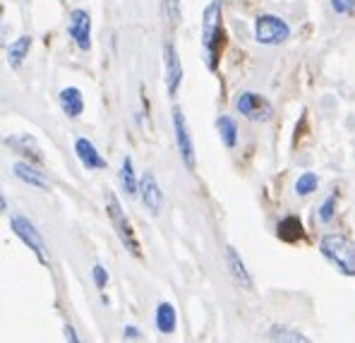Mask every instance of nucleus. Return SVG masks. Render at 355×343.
Masks as SVG:
<instances>
[{
    "label": "nucleus",
    "mask_w": 355,
    "mask_h": 343,
    "mask_svg": "<svg viewBox=\"0 0 355 343\" xmlns=\"http://www.w3.org/2000/svg\"><path fill=\"white\" fill-rule=\"evenodd\" d=\"M173 130H175V144L178 152H180V159L187 168H195L197 156H195V144H192L190 130H187V121L182 116L180 108H173Z\"/></svg>",
    "instance_id": "7"
},
{
    "label": "nucleus",
    "mask_w": 355,
    "mask_h": 343,
    "mask_svg": "<svg viewBox=\"0 0 355 343\" xmlns=\"http://www.w3.org/2000/svg\"><path fill=\"white\" fill-rule=\"evenodd\" d=\"M75 154H77L80 164L85 166L87 170H103V168H106V159L98 154V149L94 147L87 137H77L75 139Z\"/></svg>",
    "instance_id": "11"
},
{
    "label": "nucleus",
    "mask_w": 355,
    "mask_h": 343,
    "mask_svg": "<svg viewBox=\"0 0 355 343\" xmlns=\"http://www.w3.org/2000/svg\"><path fill=\"white\" fill-rule=\"evenodd\" d=\"M291 39V27L279 15H259L254 19V41L262 46H279Z\"/></svg>",
    "instance_id": "4"
},
{
    "label": "nucleus",
    "mask_w": 355,
    "mask_h": 343,
    "mask_svg": "<svg viewBox=\"0 0 355 343\" xmlns=\"http://www.w3.org/2000/svg\"><path fill=\"white\" fill-rule=\"evenodd\" d=\"M320 249L343 276H355V245L348 238L329 233L322 238Z\"/></svg>",
    "instance_id": "2"
},
{
    "label": "nucleus",
    "mask_w": 355,
    "mask_h": 343,
    "mask_svg": "<svg viewBox=\"0 0 355 343\" xmlns=\"http://www.w3.org/2000/svg\"><path fill=\"white\" fill-rule=\"evenodd\" d=\"M92 274H94V283H96V288L98 290H103L106 288V283H108V272L101 267V264H96V267L92 269Z\"/></svg>",
    "instance_id": "25"
},
{
    "label": "nucleus",
    "mask_w": 355,
    "mask_h": 343,
    "mask_svg": "<svg viewBox=\"0 0 355 343\" xmlns=\"http://www.w3.org/2000/svg\"><path fill=\"white\" fill-rule=\"evenodd\" d=\"M67 34H70V39H75L80 51L92 49V17H89L87 10H72L70 22H67Z\"/></svg>",
    "instance_id": "8"
},
{
    "label": "nucleus",
    "mask_w": 355,
    "mask_h": 343,
    "mask_svg": "<svg viewBox=\"0 0 355 343\" xmlns=\"http://www.w3.org/2000/svg\"><path fill=\"white\" fill-rule=\"evenodd\" d=\"M236 108H238L240 116H245L248 121H252V123H264V121H269V118L274 116V108H271V103L266 101L264 96L254 94V91L238 94Z\"/></svg>",
    "instance_id": "5"
},
{
    "label": "nucleus",
    "mask_w": 355,
    "mask_h": 343,
    "mask_svg": "<svg viewBox=\"0 0 355 343\" xmlns=\"http://www.w3.org/2000/svg\"><path fill=\"white\" fill-rule=\"evenodd\" d=\"M320 187V178H317V173H302L300 178L295 180V195H300V197H307V195H312V192Z\"/></svg>",
    "instance_id": "22"
},
{
    "label": "nucleus",
    "mask_w": 355,
    "mask_h": 343,
    "mask_svg": "<svg viewBox=\"0 0 355 343\" xmlns=\"http://www.w3.org/2000/svg\"><path fill=\"white\" fill-rule=\"evenodd\" d=\"M29 49H31V36H19V39H15L12 44L8 46V65L17 70L24 62V58L29 55Z\"/></svg>",
    "instance_id": "19"
},
{
    "label": "nucleus",
    "mask_w": 355,
    "mask_h": 343,
    "mask_svg": "<svg viewBox=\"0 0 355 343\" xmlns=\"http://www.w3.org/2000/svg\"><path fill=\"white\" fill-rule=\"evenodd\" d=\"M65 341L67 343H82L80 334H77L75 326H72V324H65Z\"/></svg>",
    "instance_id": "27"
},
{
    "label": "nucleus",
    "mask_w": 355,
    "mask_h": 343,
    "mask_svg": "<svg viewBox=\"0 0 355 343\" xmlns=\"http://www.w3.org/2000/svg\"><path fill=\"white\" fill-rule=\"evenodd\" d=\"M125 339H139L137 326H125Z\"/></svg>",
    "instance_id": "28"
},
{
    "label": "nucleus",
    "mask_w": 355,
    "mask_h": 343,
    "mask_svg": "<svg viewBox=\"0 0 355 343\" xmlns=\"http://www.w3.org/2000/svg\"><path fill=\"white\" fill-rule=\"evenodd\" d=\"M12 170L22 183H27L31 187H39V190H49V180L44 178V173H39L36 168H31V166L24 164V161H17V164L12 166Z\"/></svg>",
    "instance_id": "17"
},
{
    "label": "nucleus",
    "mask_w": 355,
    "mask_h": 343,
    "mask_svg": "<svg viewBox=\"0 0 355 343\" xmlns=\"http://www.w3.org/2000/svg\"><path fill=\"white\" fill-rule=\"evenodd\" d=\"M166 12H168L171 22L178 24V19H180V0H166Z\"/></svg>",
    "instance_id": "26"
},
{
    "label": "nucleus",
    "mask_w": 355,
    "mask_h": 343,
    "mask_svg": "<svg viewBox=\"0 0 355 343\" xmlns=\"http://www.w3.org/2000/svg\"><path fill=\"white\" fill-rule=\"evenodd\" d=\"M331 8L336 15H351L355 10V0H331Z\"/></svg>",
    "instance_id": "24"
},
{
    "label": "nucleus",
    "mask_w": 355,
    "mask_h": 343,
    "mask_svg": "<svg viewBox=\"0 0 355 343\" xmlns=\"http://www.w3.org/2000/svg\"><path fill=\"white\" fill-rule=\"evenodd\" d=\"M164 75H166V87H168V96L175 98V94L182 85V62L178 58V51L173 44L164 46Z\"/></svg>",
    "instance_id": "9"
},
{
    "label": "nucleus",
    "mask_w": 355,
    "mask_h": 343,
    "mask_svg": "<svg viewBox=\"0 0 355 343\" xmlns=\"http://www.w3.org/2000/svg\"><path fill=\"white\" fill-rule=\"evenodd\" d=\"M221 0H211L205 10L202 19V49H205V62L211 72L218 70V53H221Z\"/></svg>",
    "instance_id": "1"
},
{
    "label": "nucleus",
    "mask_w": 355,
    "mask_h": 343,
    "mask_svg": "<svg viewBox=\"0 0 355 343\" xmlns=\"http://www.w3.org/2000/svg\"><path fill=\"white\" fill-rule=\"evenodd\" d=\"M139 197H142V204L147 206L151 214H159L161 206H164V192H161L159 183H156L154 173H144L139 178Z\"/></svg>",
    "instance_id": "10"
},
{
    "label": "nucleus",
    "mask_w": 355,
    "mask_h": 343,
    "mask_svg": "<svg viewBox=\"0 0 355 343\" xmlns=\"http://www.w3.org/2000/svg\"><path fill=\"white\" fill-rule=\"evenodd\" d=\"M226 262H228V269H231L233 279H236V283H240V288L252 290L254 281H252V276H250L248 269H245V262H243V257L238 254L236 247H226Z\"/></svg>",
    "instance_id": "12"
},
{
    "label": "nucleus",
    "mask_w": 355,
    "mask_h": 343,
    "mask_svg": "<svg viewBox=\"0 0 355 343\" xmlns=\"http://www.w3.org/2000/svg\"><path fill=\"white\" fill-rule=\"evenodd\" d=\"M118 178H120V185H123L125 195L128 197L139 195V180H137V175H135V166H132V159H130V156H125L123 164H120Z\"/></svg>",
    "instance_id": "16"
},
{
    "label": "nucleus",
    "mask_w": 355,
    "mask_h": 343,
    "mask_svg": "<svg viewBox=\"0 0 355 343\" xmlns=\"http://www.w3.org/2000/svg\"><path fill=\"white\" fill-rule=\"evenodd\" d=\"M336 200H338V195H336V192H331V195L322 202V206H320V221L322 223H331L334 221V214H336Z\"/></svg>",
    "instance_id": "23"
},
{
    "label": "nucleus",
    "mask_w": 355,
    "mask_h": 343,
    "mask_svg": "<svg viewBox=\"0 0 355 343\" xmlns=\"http://www.w3.org/2000/svg\"><path fill=\"white\" fill-rule=\"evenodd\" d=\"M276 236L281 238V240L286 243H297L302 240V236H305V231H302V223L297 216H286L279 221V226H276Z\"/></svg>",
    "instance_id": "15"
},
{
    "label": "nucleus",
    "mask_w": 355,
    "mask_h": 343,
    "mask_svg": "<svg viewBox=\"0 0 355 343\" xmlns=\"http://www.w3.org/2000/svg\"><path fill=\"white\" fill-rule=\"evenodd\" d=\"M216 127H218V132H221L223 144H226L228 149L236 147V144H238V123L233 121L231 116H221L216 121Z\"/></svg>",
    "instance_id": "21"
},
{
    "label": "nucleus",
    "mask_w": 355,
    "mask_h": 343,
    "mask_svg": "<svg viewBox=\"0 0 355 343\" xmlns=\"http://www.w3.org/2000/svg\"><path fill=\"white\" fill-rule=\"evenodd\" d=\"M58 103L67 118H80L82 111H85V96L77 87H65L58 96Z\"/></svg>",
    "instance_id": "13"
},
{
    "label": "nucleus",
    "mask_w": 355,
    "mask_h": 343,
    "mask_svg": "<svg viewBox=\"0 0 355 343\" xmlns=\"http://www.w3.org/2000/svg\"><path fill=\"white\" fill-rule=\"evenodd\" d=\"M8 147H12L17 154L22 156H29L31 161H36V164H44V156H41V149L39 144H36L34 137H29V134H19V137H10L8 139Z\"/></svg>",
    "instance_id": "14"
},
{
    "label": "nucleus",
    "mask_w": 355,
    "mask_h": 343,
    "mask_svg": "<svg viewBox=\"0 0 355 343\" xmlns=\"http://www.w3.org/2000/svg\"><path fill=\"white\" fill-rule=\"evenodd\" d=\"M266 339H269V343H312L305 334H300V331L288 329V326H279V324L271 326Z\"/></svg>",
    "instance_id": "20"
},
{
    "label": "nucleus",
    "mask_w": 355,
    "mask_h": 343,
    "mask_svg": "<svg viewBox=\"0 0 355 343\" xmlns=\"http://www.w3.org/2000/svg\"><path fill=\"white\" fill-rule=\"evenodd\" d=\"M175 324H178V315H175L173 305L159 303V308H156V329H159L161 334H173Z\"/></svg>",
    "instance_id": "18"
},
{
    "label": "nucleus",
    "mask_w": 355,
    "mask_h": 343,
    "mask_svg": "<svg viewBox=\"0 0 355 343\" xmlns=\"http://www.w3.org/2000/svg\"><path fill=\"white\" fill-rule=\"evenodd\" d=\"M106 214H108V218H111L113 231H116L118 240L123 243L125 249H128L132 257H142V249H139V240H137V236H135V231H132V223H130V218L125 216L118 197L113 195L111 190L106 192Z\"/></svg>",
    "instance_id": "3"
},
{
    "label": "nucleus",
    "mask_w": 355,
    "mask_h": 343,
    "mask_svg": "<svg viewBox=\"0 0 355 343\" xmlns=\"http://www.w3.org/2000/svg\"><path fill=\"white\" fill-rule=\"evenodd\" d=\"M10 228H12L15 236H17L19 240H22L24 245L36 254V257H39V262H46V243L27 216H12L10 218Z\"/></svg>",
    "instance_id": "6"
}]
</instances>
